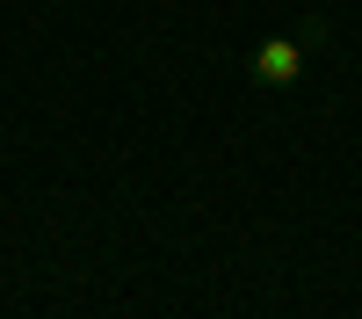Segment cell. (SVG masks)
<instances>
[{"label": "cell", "instance_id": "obj_1", "mask_svg": "<svg viewBox=\"0 0 362 319\" xmlns=\"http://www.w3.org/2000/svg\"><path fill=\"white\" fill-rule=\"evenodd\" d=\"M319 44V29H305V37H268L261 51H254V80L261 87H290L297 73H305V51Z\"/></svg>", "mask_w": 362, "mask_h": 319}]
</instances>
